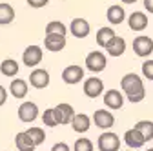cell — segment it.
<instances>
[{"label": "cell", "instance_id": "6da1fadb", "mask_svg": "<svg viewBox=\"0 0 153 151\" xmlns=\"http://www.w3.org/2000/svg\"><path fill=\"white\" fill-rule=\"evenodd\" d=\"M120 87H122V91L126 93L128 100L133 102V104H137V102L144 100V97H146L144 84H142L140 77H139V75H135V73H128V75H124L122 80H120Z\"/></svg>", "mask_w": 153, "mask_h": 151}, {"label": "cell", "instance_id": "7a4b0ae2", "mask_svg": "<svg viewBox=\"0 0 153 151\" xmlns=\"http://www.w3.org/2000/svg\"><path fill=\"white\" fill-rule=\"evenodd\" d=\"M44 46L48 51H62L66 47V35L60 33H46V38H44Z\"/></svg>", "mask_w": 153, "mask_h": 151}, {"label": "cell", "instance_id": "3957f363", "mask_svg": "<svg viewBox=\"0 0 153 151\" xmlns=\"http://www.w3.org/2000/svg\"><path fill=\"white\" fill-rule=\"evenodd\" d=\"M86 67L93 73H99L106 67V56L100 53V51H91L88 56H86Z\"/></svg>", "mask_w": 153, "mask_h": 151}, {"label": "cell", "instance_id": "277c9868", "mask_svg": "<svg viewBox=\"0 0 153 151\" xmlns=\"http://www.w3.org/2000/svg\"><path fill=\"white\" fill-rule=\"evenodd\" d=\"M120 140L115 133H102L99 137V149L100 151H119Z\"/></svg>", "mask_w": 153, "mask_h": 151}, {"label": "cell", "instance_id": "5b68a950", "mask_svg": "<svg viewBox=\"0 0 153 151\" xmlns=\"http://www.w3.org/2000/svg\"><path fill=\"white\" fill-rule=\"evenodd\" d=\"M22 60L27 67H33V66H38L42 62V49L38 46H27L24 55H22Z\"/></svg>", "mask_w": 153, "mask_h": 151}, {"label": "cell", "instance_id": "8992f818", "mask_svg": "<svg viewBox=\"0 0 153 151\" xmlns=\"http://www.w3.org/2000/svg\"><path fill=\"white\" fill-rule=\"evenodd\" d=\"M133 51L137 56H148L153 51V40L149 36H137L133 40Z\"/></svg>", "mask_w": 153, "mask_h": 151}, {"label": "cell", "instance_id": "52a82bcc", "mask_svg": "<svg viewBox=\"0 0 153 151\" xmlns=\"http://www.w3.org/2000/svg\"><path fill=\"white\" fill-rule=\"evenodd\" d=\"M102 91H104V84H102V80L97 78V77H91V78H88V80L84 82V93H86V97H89V98L100 97Z\"/></svg>", "mask_w": 153, "mask_h": 151}, {"label": "cell", "instance_id": "ba28073f", "mask_svg": "<svg viewBox=\"0 0 153 151\" xmlns=\"http://www.w3.org/2000/svg\"><path fill=\"white\" fill-rule=\"evenodd\" d=\"M38 117V107L35 102H24L18 107V118L22 122H33Z\"/></svg>", "mask_w": 153, "mask_h": 151}, {"label": "cell", "instance_id": "9c48e42d", "mask_svg": "<svg viewBox=\"0 0 153 151\" xmlns=\"http://www.w3.org/2000/svg\"><path fill=\"white\" fill-rule=\"evenodd\" d=\"M55 115H56V120L59 124L66 126V124H71L73 118H75V111L69 104H59L55 107Z\"/></svg>", "mask_w": 153, "mask_h": 151}, {"label": "cell", "instance_id": "30bf717a", "mask_svg": "<svg viewBox=\"0 0 153 151\" xmlns=\"http://www.w3.org/2000/svg\"><path fill=\"white\" fill-rule=\"evenodd\" d=\"M84 78V69L80 66H68L62 71V80L66 84H76Z\"/></svg>", "mask_w": 153, "mask_h": 151}, {"label": "cell", "instance_id": "8fae6325", "mask_svg": "<svg viewBox=\"0 0 153 151\" xmlns=\"http://www.w3.org/2000/svg\"><path fill=\"white\" fill-rule=\"evenodd\" d=\"M93 122H95V126H99L100 129H109L115 124V118H113V115L109 111L99 109V111H95V115H93Z\"/></svg>", "mask_w": 153, "mask_h": 151}, {"label": "cell", "instance_id": "7c38bea8", "mask_svg": "<svg viewBox=\"0 0 153 151\" xmlns=\"http://www.w3.org/2000/svg\"><path fill=\"white\" fill-rule=\"evenodd\" d=\"M29 82L33 87L36 89H44L48 84H49V73L46 69H35L31 75H29Z\"/></svg>", "mask_w": 153, "mask_h": 151}, {"label": "cell", "instance_id": "4fadbf2b", "mask_svg": "<svg viewBox=\"0 0 153 151\" xmlns=\"http://www.w3.org/2000/svg\"><path fill=\"white\" fill-rule=\"evenodd\" d=\"M124 140H126L128 147H133V149H135V147H142V146H144V142H146V137L140 133V131H139L137 127H133V129L126 131Z\"/></svg>", "mask_w": 153, "mask_h": 151}, {"label": "cell", "instance_id": "5bb4252c", "mask_svg": "<svg viewBox=\"0 0 153 151\" xmlns=\"http://www.w3.org/2000/svg\"><path fill=\"white\" fill-rule=\"evenodd\" d=\"M71 33L75 38H84V36L89 35V24L84 18H75L71 22Z\"/></svg>", "mask_w": 153, "mask_h": 151}, {"label": "cell", "instance_id": "9a60e30c", "mask_svg": "<svg viewBox=\"0 0 153 151\" xmlns=\"http://www.w3.org/2000/svg\"><path fill=\"white\" fill-rule=\"evenodd\" d=\"M104 104L109 109H120L124 100H122V95L117 89H109V91H106V95H104Z\"/></svg>", "mask_w": 153, "mask_h": 151}, {"label": "cell", "instance_id": "2e32d148", "mask_svg": "<svg viewBox=\"0 0 153 151\" xmlns=\"http://www.w3.org/2000/svg\"><path fill=\"white\" fill-rule=\"evenodd\" d=\"M106 51L111 56H120V55H124V51H126V40L122 38V36H115V38L106 46Z\"/></svg>", "mask_w": 153, "mask_h": 151}, {"label": "cell", "instance_id": "e0dca14e", "mask_svg": "<svg viewBox=\"0 0 153 151\" xmlns=\"http://www.w3.org/2000/svg\"><path fill=\"white\" fill-rule=\"evenodd\" d=\"M129 27L133 29V31H142V29H146V26H148V16L144 15V13H140V11H137V13H131V16H129Z\"/></svg>", "mask_w": 153, "mask_h": 151}, {"label": "cell", "instance_id": "ac0fdd59", "mask_svg": "<svg viewBox=\"0 0 153 151\" xmlns=\"http://www.w3.org/2000/svg\"><path fill=\"white\" fill-rule=\"evenodd\" d=\"M15 144L16 147L20 149V151H35V142L31 140V137L27 135V131H24V133H18L15 137Z\"/></svg>", "mask_w": 153, "mask_h": 151}, {"label": "cell", "instance_id": "d6986e66", "mask_svg": "<svg viewBox=\"0 0 153 151\" xmlns=\"http://www.w3.org/2000/svg\"><path fill=\"white\" fill-rule=\"evenodd\" d=\"M89 124H91V120H89L88 115H84V113L75 115V118L71 122V126H73V129L76 131V133H86V131L89 129Z\"/></svg>", "mask_w": 153, "mask_h": 151}, {"label": "cell", "instance_id": "ffe728a7", "mask_svg": "<svg viewBox=\"0 0 153 151\" xmlns=\"http://www.w3.org/2000/svg\"><path fill=\"white\" fill-rule=\"evenodd\" d=\"M9 89H11V95H13L15 98H24V97L27 95V84H26V80H22V78L13 80L11 86H9Z\"/></svg>", "mask_w": 153, "mask_h": 151}, {"label": "cell", "instance_id": "44dd1931", "mask_svg": "<svg viewBox=\"0 0 153 151\" xmlns=\"http://www.w3.org/2000/svg\"><path fill=\"white\" fill-rule=\"evenodd\" d=\"M115 31L111 29V27H102V29H99L97 31V44L99 46H102V47H106L113 38H115Z\"/></svg>", "mask_w": 153, "mask_h": 151}, {"label": "cell", "instance_id": "7402d4cb", "mask_svg": "<svg viewBox=\"0 0 153 151\" xmlns=\"http://www.w3.org/2000/svg\"><path fill=\"white\" fill-rule=\"evenodd\" d=\"M124 9L120 7V6H111L109 9H108V20H109V24H120V22H124Z\"/></svg>", "mask_w": 153, "mask_h": 151}, {"label": "cell", "instance_id": "603a6c76", "mask_svg": "<svg viewBox=\"0 0 153 151\" xmlns=\"http://www.w3.org/2000/svg\"><path fill=\"white\" fill-rule=\"evenodd\" d=\"M13 18H15V9L9 4L2 2V4H0V24H2V26L11 24Z\"/></svg>", "mask_w": 153, "mask_h": 151}, {"label": "cell", "instance_id": "cb8c5ba5", "mask_svg": "<svg viewBox=\"0 0 153 151\" xmlns=\"http://www.w3.org/2000/svg\"><path fill=\"white\" fill-rule=\"evenodd\" d=\"M0 71H2V75H6V77H15V75L18 73V64L11 58L7 60H2V64H0Z\"/></svg>", "mask_w": 153, "mask_h": 151}, {"label": "cell", "instance_id": "d4e9b609", "mask_svg": "<svg viewBox=\"0 0 153 151\" xmlns=\"http://www.w3.org/2000/svg\"><path fill=\"white\" fill-rule=\"evenodd\" d=\"M135 127L146 137V140H151V138H153V122H149V120H140V122H137Z\"/></svg>", "mask_w": 153, "mask_h": 151}, {"label": "cell", "instance_id": "484cf974", "mask_svg": "<svg viewBox=\"0 0 153 151\" xmlns=\"http://www.w3.org/2000/svg\"><path fill=\"white\" fill-rule=\"evenodd\" d=\"M42 122H44L48 127H55V126H59V120H56V115H55V107H51V109H46V111H44V115H42Z\"/></svg>", "mask_w": 153, "mask_h": 151}, {"label": "cell", "instance_id": "4316f807", "mask_svg": "<svg viewBox=\"0 0 153 151\" xmlns=\"http://www.w3.org/2000/svg\"><path fill=\"white\" fill-rule=\"evenodd\" d=\"M27 135L31 137V140L38 146V144H42L44 142V138H46V133L40 129V127H29L27 129Z\"/></svg>", "mask_w": 153, "mask_h": 151}, {"label": "cell", "instance_id": "83f0119b", "mask_svg": "<svg viewBox=\"0 0 153 151\" xmlns=\"http://www.w3.org/2000/svg\"><path fill=\"white\" fill-rule=\"evenodd\" d=\"M46 33H60V35H66V26L59 20H53L46 26Z\"/></svg>", "mask_w": 153, "mask_h": 151}, {"label": "cell", "instance_id": "f1b7e54d", "mask_svg": "<svg viewBox=\"0 0 153 151\" xmlns=\"http://www.w3.org/2000/svg\"><path fill=\"white\" fill-rule=\"evenodd\" d=\"M75 151H93V144L89 138H79L75 142Z\"/></svg>", "mask_w": 153, "mask_h": 151}, {"label": "cell", "instance_id": "f546056e", "mask_svg": "<svg viewBox=\"0 0 153 151\" xmlns=\"http://www.w3.org/2000/svg\"><path fill=\"white\" fill-rule=\"evenodd\" d=\"M142 75L148 80H153V60H146L142 64Z\"/></svg>", "mask_w": 153, "mask_h": 151}, {"label": "cell", "instance_id": "4dcf8cb0", "mask_svg": "<svg viewBox=\"0 0 153 151\" xmlns=\"http://www.w3.org/2000/svg\"><path fill=\"white\" fill-rule=\"evenodd\" d=\"M48 2L49 0H27V4L31 6V7H44V6H48Z\"/></svg>", "mask_w": 153, "mask_h": 151}, {"label": "cell", "instance_id": "1f68e13d", "mask_svg": "<svg viewBox=\"0 0 153 151\" xmlns=\"http://www.w3.org/2000/svg\"><path fill=\"white\" fill-rule=\"evenodd\" d=\"M51 151H69V147H68V144H64V142H56V144L51 147Z\"/></svg>", "mask_w": 153, "mask_h": 151}, {"label": "cell", "instance_id": "d6a6232c", "mask_svg": "<svg viewBox=\"0 0 153 151\" xmlns=\"http://www.w3.org/2000/svg\"><path fill=\"white\" fill-rule=\"evenodd\" d=\"M6 98H7V91L4 89V86H0V106L6 104Z\"/></svg>", "mask_w": 153, "mask_h": 151}, {"label": "cell", "instance_id": "836d02e7", "mask_svg": "<svg viewBox=\"0 0 153 151\" xmlns=\"http://www.w3.org/2000/svg\"><path fill=\"white\" fill-rule=\"evenodd\" d=\"M144 7H146L149 13H153V0H144Z\"/></svg>", "mask_w": 153, "mask_h": 151}, {"label": "cell", "instance_id": "e575fe53", "mask_svg": "<svg viewBox=\"0 0 153 151\" xmlns=\"http://www.w3.org/2000/svg\"><path fill=\"white\" fill-rule=\"evenodd\" d=\"M122 2H124V4H135L137 0H122Z\"/></svg>", "mask_w": 153, "mask_h": 151}, {"label": "cell", "instance_id": "d590c367", "mask_svg": "<svg viewBox=\"0 0 153 151\" xmlns=\"http://www.w3.org/2000/svg\"><path fill=\"white\" fill-rule=\"evenodd\" d=\"M148 151H153V147H151V149H148Z\"/></svg>", "mask_w": 153, "mask_h": 151}, {"label": "cell", "instance_id": "8d00e7d4", "mask_svg": "<svg viewBox=\"0 0 153 151\" xmlns=\"http://www.w3.org/2000/svg\"><path fill=\"white\" fill-rule=\"evenodd\" d=\"M128 151H133V149H128Z\"/></svg>", "mask_w": 153, "mask_h": 151}]
</instances>
